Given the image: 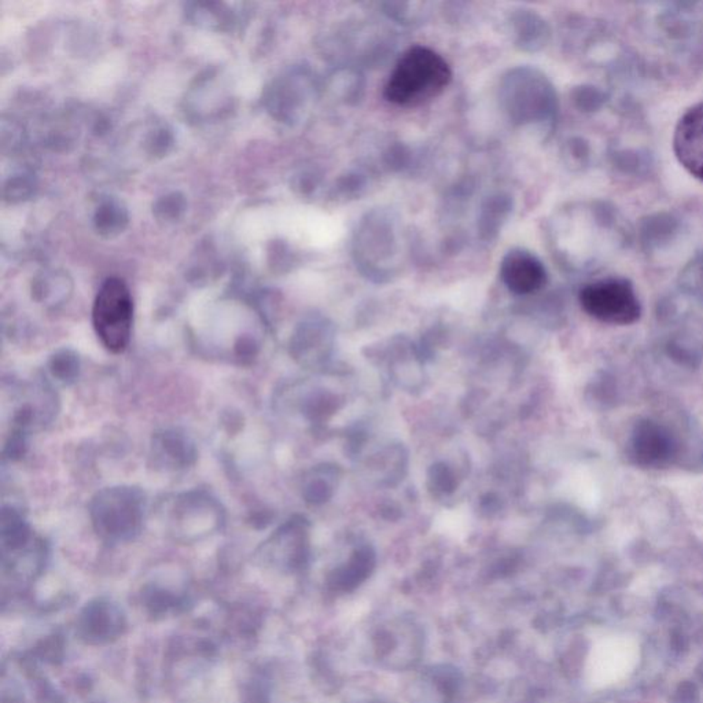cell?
<instances>
[{
    "label": "cell",
    "mask_w": 703,
    "mask_h": 703,
    "mask_svg": "<svg viewBox=\"0 0 703 703\" xmlns=\"http://www.w3.org/2000/svg\"><path fill=\"white\" fill-rule=\"evenodd\" d=\"M452 79L447 61L424 46H413L402 55L385 86L386 100L397 106H419L439 97Z\"/></svg>",
    "instance_id": "1"
},
{
    "label": "cell",
    "mask_w": 703,
    "mask_h": 703,
    "mask_svg": "<svg viewBox=\"0 0 703 703\" xmlns=\"http://www.w3.org/2000/svg\"><path fill=\"white\" fill-rule=\"evenodd\" d=\"M146 504L145 492L139 488L128 485L106 488L90 504L92 527L108 543L134 540L142 530Z\"/></svg>",
    "instance_id": "2"
},
{
    "label": "cell",
    "mask_w": 703,
    "mask_h": 703,
    "mask_svg": "<svg viewBox=\"0 0 703 703\" xmlns=\"http://www.w3.org/2000/svg\"><path fill=\"white\" fill-rule=\"evenodd\" d=\"M134 299L120 278H109L100 286L94 307L92 325L98 338L113 354H123L131 341Z\"/></svg>",
    "instance_id": "3"
},
{
    "label": "cell",
    "mask_w": 703,
    "mask_h": 703,
    "mask_svg": "<svg viewBox=\"0 0 703 703\" xmlns=\"http://www.w3.org/2000/svg\"><path fill=\"white\" fill-rule=\"evenodd\" d=\"M583 309L610 325H632L641 308L632 286L622 280H606L585 286L580 293Z\"/></svg>",
    "instance_id": "4"
},
{
    "label": "cell",
    "mask_w": 703,
    "mask_h": 703,
    "mask_svg": "<svg viewBox=\"0 0 703 703\" xmlns=\"http://www.w3.org/2000/svg\"><path fill=\"white\" fill-rule=\"evenodd\" d=\"M169 513V527L175 535L198 537L222 527L224 511L216 499L203 490L183 493L175 499Z\"/></svg>",
    "instance_id": "5"
},
{
    "label": "cell",
    "mask_w": 703,
    "mask_h": 703,
    "mask_svg": "<svg viewBox=\"0 0 703 703\" xmlns=\"http://www.w3.org/2000/svg\"><path fill=\"white\" fill-rule=\"evenodd\" d=\"M673 148L681 166L703 182V103L681 117L676 127Z\"/></svg>",
    "instance_id": "6"
},
{
    "label": "cell",
    "mask_w": 703,
    "mask_h": 703,
    "mask_svg": "<svg viewBox=\"0 0 703 703\" xmlns=\"http://www.w3.org/2000/svg\"><path fill=\"white\" fill-rule=\"evenodd\" d=\"M500 277L508 290L527 296L546 285V271L535 254L525 249H513L501 260Z\"/></svg>",
    "instance_id": "7"
},
{
    "label": "cell",
    "mask_w": 703,
    "mask_h": 703,
    "mask_svg": "<svg viewBox=\"0 0 703 703\" xmlns=\"http://www.w3.org/2000/svg\"><path fill=\"white\" fill-rule=\"evenodd\" d=\"M151 458L158 469L166 471L185 470L197 459V447L180 429H163L151 440Z\"/></svg>",
    "instance_id": "8"
},
{
    "label": "cell",
    "mask_w": 703,
    "mask_h": 703,
    "mask_svg": "<svg viewBox=\"0 0 703 703\" xmlns=\"http://www.w3.org/2000/svg\"><path fill=\"white\" fill-rule=\"evenodd\" d=\"M631 447L633 458L641 466H663L675 455V442L670 432L652 421L636 424Z\"/></svg>",
    "instance_id": "9"
},
{
    "label": "cell",
    "mask_w": 703,
    "mask_h": 703,
    "mask_svg": "<svg viewBox=\"0 0 703 703\" xmlns=\"http://www.w3.org/2000/svg\"><path fill=\"white\" fill-rule=\"evenodd\" d=\"M538 81L536 76L530 74L527 69L513 71L507 79L504 92H506L507 110L518 123L532 121L536 116L537 106Z\"/></svg>",
    "instance_id": "10"
},
{
    "label": "cell",
    "mask_w": 703,
    "mask_h": 703,
    "mask_svg": "<svg viewBox=\"0 0 703 703\" xmlns=\"http://www.w3.org/2000/svg\"><path fill=\"white\" fill-rule=\"evenodd\" d=\"M73 283L62 271H46L37 275L32 285V296L49 308H57L68 301Z\"/></svg>",
    "instance_id": "11"
},
{
    "label": "cell",
    "mask_w": 703,
    "mask_h": 703,
    "mask_svg": "<svg viewBox=\"0 0 703 703\" xmlns=\"http://www.w3.org/2000/svg\"><path fill=\"white\" fill-rule=\"evenodd\" d=\"M92 224L100 237H117L128 227V209L117 198H103L95 208Z\"/></svg>",
    "instance_id": "12"
},
{
    "label": "cell",
    "mask_w": 703,
    "mask_h": 703,
    "mask_svg": "<svg viewBox=\"0 0 703 703\" xmlns=\"http://www.w3.org/2000/svg\"><path fill=\"white\" fill-rule=\"evenodd\" d=\"M84 618L86 620L83 628L87 631V636L97 641L113 636L120 628L119 615H114L113 609L109 604H92L87 609Z\"/></svg>",
    "instance_id": "13"
},
{
    "label": "cell",
    "mask_w": 703,
    "mask_h": 703,
    "mask_svg": "<svg viewBox=\"0 0 703 703\" xmlns=\"http://www.w3.org/2000/svg\"><path fill=\"white\" fill-rule=\"evenodd\" d=\"M49 370L58 382L63 385H71L79 378L81 374V359L79 355L71 349L57 350L49 362Z\"/></svg>",
    "instance_id": "14"
},
{
    "label": "cell",
    "mask_w": 703,
    "mask_h": 703,
    "mask_svg": "<svg viewBox=\"0 0 703 703\" xmlns=\"http://www.w3.org/2000/svg\"><path fill=\"white\" fill-rule=\"evenodd\" d=\"M187 201L180 193H168L154 204L153 214L160 222L174 223L185 214Z\"/></svg>",
    "instance_id": "15"
},
{
    "label": "cell",
    "mask_w": 703,
    "mask_h": 703,
    "mask_svg": "<svg viewBox=\"0 0 703 703\" xmlns=\"http://www.w3.org/2000/svg\"><path fill=\"white\" fill-rule=\"evenodd\" d=\"M34 183L29 175H17L5 185V200L10 203L23 201L33 194Z\"/></svg>",
    "instance_id": "16"
},
{
    "label": "cell",
    "mask_w": 703,
    "mask_h": 703,
    "mask_svg": "<svg viewBox=\"0 0 703 703\" xmlns=\"http://www.w3.org/2000/svg\"><path fill=\"white\" fill-rule=\"evenodd\" d=\"M172 134L171 131L166 128V127H160V128L154 129L151 134L150 139H148V146H150V151L154 154H164L171 147Z\"/></svg>",
    "instance_id": "17"
}]
</instances>
